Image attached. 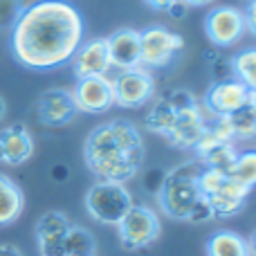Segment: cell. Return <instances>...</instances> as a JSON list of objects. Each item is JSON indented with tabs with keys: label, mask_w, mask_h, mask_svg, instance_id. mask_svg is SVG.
<instances>
[{
	"label": "cell",
	"mask_w": 256,
	"mask_h": 256,
	"mask_svg": "<svg viewBox=\"0 0 256 256\" xmlns=\"http://www.w3.org/2000/svg\"><path fill=\"white\" fill-rule=\"evenodd\" d=\"M12 56L27 70L50 72L72 61L84 43L81 12L68 0H45L20 12L12 27Z\"/></svg>",
	"instance_id": "obj_1"
},
{
	"label": "cell",
	"mask_w": 256,
	"mask_h": 256,
	"mask_svg": "<svg viewBox=\"0 0 256 256\" xmlns=\"http://www.w3.org/2000/svg\"><path fill=\"white\" fill-rule=\"evenodd\" d=\"M144 155L140 128L128 120H112L97 126L84 146V158L90 171L99 180L122 184L140 173Z\"/></svg>",
	"instance_id": "obj_2"
},
{
	"label": "cell",
	"mask_w": 256,
	"mask_h": 256,
	"mask_svg": "<svg viewBox=\"0 0 256 256\" xmlns=\"http://www.w3.org/2000/svg\"><path fill=\"white\" fill-rule=\"evenodd\" d=\"M202 171V162L194 160V162L178 164L176 168L166 171L164 184L158 194L160 209L173 220H189L191 209L196 207L202 194L198 189V176Z\"/></svg>",
	"instance_id": "obj_3"
},
{
	"label": "cell",
	"mask_w": 256,
	"mask_h": 256,
	"mask_svg": "<svg viewBox=\"0 0 256 256\" xmlns=\"http://www.w3.org/2000/svg\"><path fill=\"white\" fill-rule=\"evenodd\" d=\"M132 196L122 182H106L99 180L86 194V209L88 214L102 225L117 227L120 220L132 207Z\"/></svg>",
	"instance_id": "obj_4"
},
{
	"label": "cell",
	"mask_w": 256,
	"mask_h": 256,
	"mask_svg": "<svg viewBox=\"0 0 256 256\" xmlns=\"http://www.w3.org/2000/svg\"><path fill=\"white\" fill-rule=\"evenodd\" d=\"M160 234H162L160 216L146 204H132L117 225L120 243L128 252H137V250L153 245L160 238Z\"/></svg>",
	"instance_id": "obj_5"
},
{
	"label": "cell",
	"mask_w": 256,
	"mask_h": 256,
	"mask_svg": "<svg viewBox=\"0 0 256 256\" xmlns=\"http://www.w3.org/2000/svg\"><path fill=\"white\" fill-rule=\"evenodd\" d=\"M140 45L142 68L158 70V68H166L178 56V52L184 48V38L162 25H150L140 32Z\"/></svg>",
	"instance_id": "obj_6"
},
{
	"label": "cell",
	"mask_w": 256,
	"mask_h": 256,
	"mask_svg": "<svg viewBox=\"0 0 256 256\" xmlns=\"http://www.w3.org/2000/svg\"><path fill=\"white\" fill-rule=\"evenodd\" d=\"M112 92H115V104L122 108L146 106L155 94L153 74L142 66L132 70H122L117 79H112Z\"/></svg>",
	"instance_id": "obj_7"
},
{
	"label": "cell",
	"mask_w": 256,
	"mask_h": 256,
	"mask_svg": "<svg viewBox=\"0 0 256 256\" xmlns=\"http://www.w3.org/2000/svg\"><path fill=\"white\" fill-rule=\"evenodd\" d=\"M204 32L209 40L218 48H232L236 45L245 34V16L236 7H216L204 18Z\"/></svg>",
	"instance_id": "obj_8"
},
{
	"label": "cell",
	"mask_w": 256,
	"mask_h": 256,
	"mask_svg": "<svg viewBox=\"0 0 256 256\" xmlns=\"http://www.w3.org/2000/svg\"><path fill=\"white\" fill-rule=\"evenodd\" d=\"M76 110L88 112V115H102L115 106V92H112V81L108 76H88V79H76V86L72 90Z\"/></svg>",
	"instance_id": "obj_9"
},
{
	"label": "cell",
	"mask_w": 256,
	"mask_h": 256,
	"mask_svg": "<svg viewBox=\"0 0 256 256\" xmlns=\"http://www.w3.org/2000/svg\"><path fill=\"white\" fill-rule=\"evenodd\" d=\"M250 102V90L238 79L216 81L204 97V108L214 117H230Z\"/></svg>",
	"instance_id": "obj_10"
},
{
	"label": "cell",
	"mask_w": 256,
	"mask_h": 256,
	"mask_svg": "<svg viewBox=\"0 0 256 256\" xmlns=\"http://www.w3.org/2000/svg\"><path fill=\"white\" fill-rule=\"evenodd\" d=\"M76 112L79 110H76L72 90L52 88V90H48V92L40 94L38 104H36V115H38V122L43 126H50V128L66 126L68 122L74 120Z\"/></svg>",
	"instance_id": "obj_11"
},
{
	"label": "cell",
	"mask_w": 256,
	"mask_h": 256,
	"mask_svg": "<svg viewBox=\"0 0 256 256\" xmlns=\"http://www.w3.org/2000/svg\"><path fill=\"white\" fill-rule=\"evenodd\" d=\"M70 218L63 212H48L36 222V243L40 256H66V234L70 230Z\"/></svg>",
	"instance_id": "obj_12"
},
{
	"label": "cell",
	"mask_w": 256,
	"mask_h": 256,
	"mask_svg": "<svg viewBox=\"0 0 256 256\" xmlns=\"http://www.w3.org/2000/svg\"><path fill=\"white\" fill-rule=\"evenodd\" d=\"M72 70H74L76 79L106 76V72L110 70V56H108L106 38H92L81 43V48L72 56Z\"/></svg>",
	"instance_id": "obj_13"
},
{
	"label": "cell",
	"mask_w": 256,
	"mask_h": 256,
	"mask_svg": "<svg viewBox=\"0 0 256 256\" xmlns=\"http://www.w3.org/2000/svg\"><path fill=\"white\" fill-rule=\"evenodd\" d=\"M207 128V117H204L202 106H194L189 110L178 112L171 130L166 132V140L176 148H196L198 140L202 137Z\"/></svg>",
	"instance_id": "obj_14"
},
{
	"label": "cell",
	"mask_w": 256,
	"mask_h": 256,
	"mask_svg": "<svg viewBox=\"0 0 256 256\" xmlns=\"http://www.w3.org/2000/svg\"><path fill=\"white\" fill-rule=\"evenodd\" d=\"M108 56H110V68L120 70H132L142 66V45H140V32L137 30H117L106 38Z\"/></svg>",
	"instance_id": "obj_15"
},
{
	"label": "cell",
	"mask_w": 256,
	"mask_h": 256,
	"mask_svg": "<svg viewBox=\"0 0 256 256\" xmlns=\"http://www.w3.org/2000/svg\"><path fill=\"white\" fill-rule=\"evenodd\" d=\"M34 153V140L22 124H12L0 130V162L20 166Z\"/></svg>",
	"instance_id": "obj_16"
},
{
	"label": "cell",
	"mask_w": 256,
	"mask_h": 256,
	"mask_svg": "<svg viewBox=\"0 0 256 256\" xmlns=\"http://www.w3.org/2000/svg\"><path fill=\"white\" fill-rule=\"evenodd\" d=\"M248 186L238 184L236 180H232L227 176V180L214 191L212 196H207V202L214 212V218H232L245 207L248 202V196H250Z\"/></svg>",
	"instance_id": "obj_17"
},
{
	"label": "cell",
	"mask_w": 256,
	"mask_h": 256,
	"mask_svg": "<svg viewBox=\"0 0 256 256\" xmlns=\"http://www.w3.org/2000/svg\"><path fill=\"white\" fill-rule=\"evenodd\" d=\"M25 207L22 189L9 176L0 173V227L14 225Z\"/></svg>",
	"instance_id": "obj_18"
},
{
	"label": "cell",
	"mask_w": 256,
	"mask_h": 256,
	"mask_svg": "<svg viewBox=\"0 0 256 256\" xmlns=\"http://www.w3.org/2000/svg\"><path fill=\"white\" fill-rule=\"evenodd\" d=\"M207 256H250L248 243L236 232L220 230L209 236L207 240Z\"/></svg>",
	"instance_id": "obj_19"
},
{
	"label": "cell",
	"mask_w": 256,
	"mask_h": 256,
	"mask_svg": "<svg viewBox=\"0 0 256 256\" xmlns=\"http://www.w3.org/2000/svg\"><path fill=\"white\" fill-rule=\"evenodd\" d=\"M227 176L232 180H236L238 184L248 186V189H254L256 186V148L250 150H238L232 168L227 171Z\"/></svg>",
	"instance_id": "obj_20"
},
{
	"label": "cell",
	"mask_w": 256,
	"mask_h": 256,
	"mask_svg": "<svg viewBox=\"0 0 256 256\" xmlns=\"http://www.w3.org/2000/svg\"><path fill=\"white\" fill-rule=\"evenodd\" d=\"M63 245H66V256H94L97 254L94 236L86 227H79V225H70Z\"/></svg>",
	"instance_id": "obj_21"
},
{
	"label": "cell",
	"mask_w": 256,
	"mask_h": 256,
	"mask_svg": "<svg viewBox=\"0 0 256 256\" xmlns=\"http://www.w3.org/2000/svg\"><path fill=\"white\" fill-rule=\"evenodd\" d=\"M234 79H238L248 90H256V48L236 54L232 61Z\"/></svg>",
	"instance_id": "obj_22"
},
{
	"label": "cell",
	"mask_w": 256,
	"mask_h": 256,
	"mask_svg": "<svg viewBox=\"0 0 256 256\" xmlns=\"http://www.w3.org/2000/svg\"><path fill=\"white\" fill-rule=\"evenodd\" d=\"M236 155H238V150H236L234 142H222V144L214 146L212 150H207V153L200 158V162H202V166H212V168H218V171H230L232 164H234Z\"/></svg>",
	"instance_id": "obj_23"
},
{
	"label": "cell",
	"mask_w": 256,
	"mask_h": 256,
	"mask_svg": "<svg viewBox=\"0 0 256 256\" xmlns=\"http://www.w3.org/2000/svg\"><path fill=\"white\" fill-rule=\"evenodd\" d=\"M176 117H178V112L162 99V102L155 104V106L150 108V112L146 115V126H148V130H153V132H158V135L166 137V132L171 130Z\"/></svg>",
	"instance_id": "obj_24"
},
{
	"label": "cell",
	"mask_w": 256,
	"mask_h": 256,
	"mask_svg": "<svg viewBox=\"0 0 256 256\" xmlns=\"http://www.w3.org/2000/svg\"><path fill=\"white\" fill-rule=\"evenodd\" d=\"M230 122H232V130H234V140L236 137L250 140V137L256 135V112L250 104L243 106L240 110H236L234 115H230Z\"/></svg>",
	"instance_id": "obj_25"
},
{
	"label": "cell",
	"mask_w": 256,
	"mask_h": 256,
	"mask_svg": "<svg viewBox=\"0 0 256 256\" xmlns=\"http://www.w3.org/2000/svg\"><path fill=\"white\" fill-rule=\"evenodd\" d=\"M18 16H20L18 0H0V32L12 30L16 25Z\"/></svg>",
	"instance_id": "obj_26"
},
{
	"label": "cell",
	"mask_w": 256,
	"mask_h": 256,
	"mask_svg": "<svg viewBox=\"0 0 256 256\" xmlns=\"http://www.w3.org/2000/svg\"><path fill=\"white\" fill-rule=\"evenodd\" d=\"M164 102H166L168 106H171L176 112L189 110V108L198 106V102H196V99H194V94H191V92H186V90H176V92L166 94V97H164Z\"/></svg>",
	"instance_id": "obj_27"
},
{
	"label": "cell",
	"mask_w": 256,
	"mask_h": 256,
	"mask_svg": "<svg viewBox=\"0 0 256 256\" xmlns=\"http://www.w3.org/2000/svg\"><path fill=\"white\" fill-rule=\"evenodd\" d=\"M209 220H214V212H212V207H209L207 198L202 196V198L196 202V207L191 209L189 220H186V222H194V225H202V222H209Z\"/></svg>",
	"instance_id": "obj_28"
},
{
	"label": "cell",
	"mask_w": 256,
	"mask_h": 256,
	"mask_svg": "<svg viewBox=\"0 0 256 256\" xmlns=\"http://www.w3.org/2000/svg\"><path fill=\"white\" fill-rule=\"evenodd\" d=\"M164 178H166V171H162V168H150V171H146L144 176V189L148 191V194H160V189H162L164 184Z\"/></svg>",
	"instance_id": "obj_29"
},
{
	"label": "cell",
	"mask_w": 256,
	"mask_h": 256,
	"mask_svg": "<svg viewBox=\"0 0 256 256\" xmlns=\"http://www.w3.org/2000/svg\"><path fill=\"white\" fill-rule=\"evenodd\" d=\"M243 16H245V30H250L256 36V0H250Z\"/></svg>",
	"instance_id": "obj_30"
},
{
	"label": "cell",
	"mask_w": 256,
	"mask_h": 256,
	"mask_svg": "<svg viewBox=\"0 0 256 256\" xmlns=\"http://www.w3.org/2000/svg\"><path fill=\"white\" fill-rule=\"evenodd\" d=\"M50 176L54 178V182H66L68 176H70V168H68L66 164H54L52 171H50Z\"/></svg>",
	"instance_id": "obj_31"
},
{
	"label": "cell",
	"mask_w": 256,
	"mask_h": 256,
	"mask_svg": "<svg viewBox=\"0 0 256 256\" xmlns=\"http://www.w3.org/2000/svg\"><path fill=\"white\" fill-rule=\"evenodd\" d=\"M186 9H189V4H186L184 0H176V2H173L171 7L166 9V12L171 14L173 18H182V16H184V14H186Z\"/></svg>",
	"instance_id": "obj_32"
},
{
	"label": "cell",
	"mask_w": 256,
	"mask_h": 256,
	"mask_svg": "<svg viewBox=\"0 0 256 256\" xmlns=\"http://www.w3.org/2000/svg\"><path fill=\"white\" fill-rule=\"evenodd\" d=\"M0 256H22V252L12 243H0Z\"/></svg>",
	"instance_id": "obj_33"
},
{
	"label": "cell",
	"mask_w": 256,
	"mask_h": 256,
	"mask_svg": "<svg viewBox=\"0 0 256 256\" xmlns=\"http://www.w3.org/2000/svg\"><path fill=\"white\" fill-rule=\"evenodd\" d=\"M173 2H176V0H146V4L153 7V9H158V12H166Z\"/></svg>",
	"instance_id": "obj_34"
},
{
	"label": "cell",
	"mask_w": 256,
	"mask_h": 256,
	"mask_svg": "<svg viewBox=\"0 0 256 256\" xmlns=\"http://www.w3.org/2000/svg\"><path fill=\"white\" fill-rule=\"evenodd\" d=\"M40 2H45V0H18V7H20V12H25V9H32Z\"/></svg>",
	"instance_id": "obj_35"
},
{
	"label": "cell",
	"mask_w": 256,
	"mask_h": 256,
	"mask_svg": "<svg viewBox=\"0 0 256 256\" xmlns=\"http://www.w3.org/2000/svg\"><path fill=\"white\" fill-rule=\"evenodd\" d=\"M245 243H248V254L250 256H256V230L252 232V236H250Z\"/></svg>",
	"instance_id": "obj_36"
},
{
	"label": "cell",
	"mask_w": 256,
	"mask_h": 256,
	"mask_svg": "<svg viewBox=\"0 0 256 256\" xmlns=\"http://www.w3.org/2000/svg\"><path fill=\"white\" fill-rule=\"evenodd\" d=\"M189 7H204V4H212L214 0H184Z\"/></svg>",
	"instance_id": "obj_37"
},
{
	"label": "cell",
	"mask_w": 256,
	"mask_h": 256,
	"mask_svg": "<svg viewBox=\"0 0 256 256\" xmlns=\"http://www.w3.org/2000/svg\"><path fill=\"white\" fill-rule=\"evenodd\" d=\"M248 104L254 108V112H256V90H250V102Z\"/></svg>",
	"instance_id": "obj_38"
},
{
	"label": "cell",
	"mask_w": 256,
	"mask_h": 256,
	"mask_svg": "<svg viewBox=\"0 0 256 256\" xmlns=\"http://www.w3.org/2000/svg\"><path fill=\"white\" fill-rule=\"evenodd\" d=\"M4 112H7V106H4V99H2V97H0V122H2Z\"/></svg>",
	"instance_id": "obj_39"
}]
</instances>
